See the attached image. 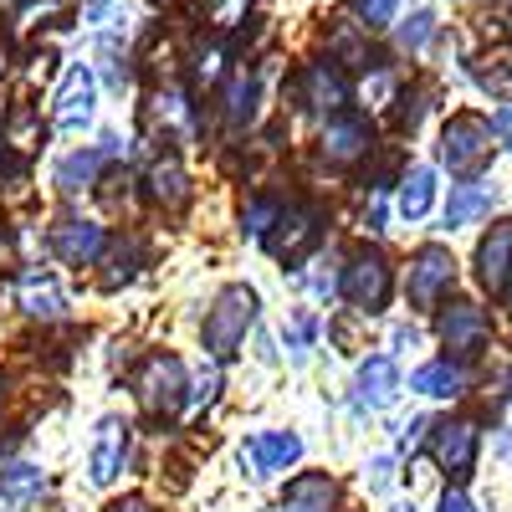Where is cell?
Instances as JSON below:
<instances>
[{
	"label": "cell",
	"mask_w": 512,
	"mask_h": 512,
	"mask_svg": "<svg viewBox=\"0 0 512 512\" xmlns=\"http://www.w3.org/2000/svg\"><path fill=\"white\" fill-rule=\"evenodd\" d=\"M492 205H497V185H487V180H466V185H456V190H451L446 226H451V231L477 226V221H487V216H492Z\"/></svg>",
	"instance_id": "2e32d148"
},
{
	"label": "cell",
	"mask_w": 512,
	"mask_h": 512,
	"mask_svg": "<svg viewBox=\"0 0 512 512\" xmlns=\"http://www.w3.org/2000/svg\"><path fill=\"white\" fill-rule=\"evenodd\" d=\"M400 512H415V507H400Z\"/></svg>",
	"instance_id": "ab89813d"
},
{
	"label": "cell",
	"mask_w": 512,
	"mask_h": 512,
	"mask_svg": "<svg viewBox=\"0 0 512 512\" xmlns=\"http://www.w3.org/2000/svg\"><path fill=\"white\" fill-rule=\"evenodd\" d=\"M364 31H369L364 21H344V26L328 36V47L344 57V62H354V67H369V41H364Z\"/></svg>",
	"instance_id": "4316f807"
},
{
	"label": "cell",
	"mask_w": 512,
	"mask_h": 512,
	"mask_svg": "<svg viewBox=\"0 0 512 512\" xmlns=\"http://www.w3.org/2000/svg\"><path fill=\"white\" fill-rule=\"evenodd\" d=\"M93 98H98V77H93V67H67V77H62V88H57V108H52V123L57 128H82L93 118Z\"/></svg>",
	"instance_id": "9c48e42d"
},
{
	"label": "cell",
	"mask_w": 512,
	"mask_h": 512,
	"mask_svg": "<svg viewBox=\"0 0 512 512\" xmlns=\"http://www.w3.org/2000/svg\"><path fill=\"white\" fill-rule=\"evenodd\" d=\"M154 118H159V123H169V128H180V134H190V128H195L185 93H159V98H154Z\"/></svg>",
	"instance_id": "f1b7e54d"
},
{
	"label": "cell",
	"mask_w": 512,
	"mask_h": 512,
	"mask_svg": "<svg viewBox=\"0 0 512 512\" xmlns=\"http://www.w3.org/2000/svg\"><path fill=\"white\" fill-rule=\"evenodd\" d=\"M108 154H113V149H77V154H67V159L57 164V190H67V195L93 190L98 175H103V164H108Z\"/></svg>",
	"instance_id": "d6986e66"
},
{
	"label": "cell",
	"mask_w": 512,
	"mask_h": 512,
	"mask_svg": "<svg viewBox=\"0 0 512 512\" xmlns=\"http://www.w3.org/2000/svg\"><path fill=\"white\" fill-rule=\"evenodd\" d=\"M123 461H128V425L118 415L98 420V431H93V451H88V477L98 487H108L118 472H123Z\"/></svg>",
	"instance_id": "30bf717a"
},
{
	"label": "cell",
	"mask_w": 512,
	"mask_h": 512,
	"mask_svg": "<svg viewBox=\"0 0 512 512\" xmlns=\"http://www.w3.org/2000/svg\"><path fill=\"white\" fill-rule=\"evenodd\" d=\"M103 241L108 236H103L98 221H62V226H52V251H57V262H67V267H93Z\"/></svg>",
	"instance_id": "7c38bea8"
},
{
	"label": "cell",
	"mask_w": 512,
	"mask_h": 512,
	"mask_svg": "<svg viewBox=\"0 0 512 512\" xmlns=\"http://www.w3.org/2000/svg\"><path fill=\"white\" fill-rule=\"evenodd\" d=\"M472 77L482 82V93H492L497 103H512V52L497 47V52H482L472 62Z\"/></svg>",
	"instance_id": "44dd1931"
},
{
	"label": "cell",
	"mask_w": 512,
	"mask_h": 512,
	"mask_svg": "<svg viewBox=\"0 0 512 512\" xmlns=\"http://www.w3.org/2000/svg\"><path fill=\"white\" fill-rule=\"evenodd\" d=\"M390 287H395V277H390V262H384L379 251H359L344 272V297L359 313H379L390 303Z\"/></svg>",
	"instance_id": "3957f363"
},
{
	"label": "cell",
	"mask_w": 512,
	"mask_h": 512,
	"mask_svg": "<svg viewBox=\"0 0 512 512\" xmlns=\"http://www.w3.org/2000/svg\"><path fill=\"white\" fill-rule=\"evenodd\" d=\"M241 221H246L251 236H267V221H277V205H272V200H251Z\"/></svg>",
	"instance_id": "d6a6232c"
},
{
	"label": "cell",
	"mask_w": 512,
	"mask_h": 512,
	"mask_svg": "<svg viewBox=\"0 0 512 512\" xmlns=\"http://www.w3.org/2000/svg\"><path fill=\"white\" fill-rule=\"evenodd\" d=\"M425 103H431V88H405L400 93V108H395V123L400 128H415L420 113H425Z\"/></svg>",
	"instance_id": "4dcf8cb0"
},
{
	"label": "cell",
	"mask_w": 512,
	"mask_h": 512,
	"mask_svg": "<svg viewBox=\"0 0 512 512\" xmlns=\"http://www.w3.org/2000/svg\"><path fill=\"white\" fill-rule=\"evenodd\" d=\"M297 456H303V441H297L292 431H262V436H251L246 451H241V461H251V477H277Z\"/></svg>",
	"instance_id": "8fae6325"
},
{
	"label": "cell",
	"mask_w": 512,
	"mask_h": 512,
	"mask_svg": "<svg viewBox=\"0 0 512 512\" xmlns=\"http://www.w3.org/2000/svg\"><path fill=\"white\" fill-rule=\"evenodd\" d=\"M441 159L451 164V175H477L492 159V123L482 113H456L441 128Z\"/></svg>",
	"instance_id": "7a4b0ae2"
},
{
	"label": "cell",
	"mask_w": 512,
	"mask_h": 512,
	"mask_svg": "<svg viewBox=\"0 0 512 512\" xmlns=\"http://www.w3.org/2000/svg\"><path fill=\"white\" fill-rule=\"evenodd\" d=\"M502 292H507V313H512V277H507V287H502Z\"/></svg>",
	"instance_id": "f35d334b"
},
{
	"label": "cell",
	"mask_w": 512,
	"mask_h": 512,
	"mask_svg": "<svg viewBox=\"0 0 512 512\" xmlns=\"http://www.w3.org/2000/svg\"><path fill=\"white\" fill-rule=\"evenodd\" d=\"M441 512H477V502L466 497L461 487H446V492H441Z\"/></svg>",
	"instance_id": "e575fe53"
},
{
	"label": "cell",
	"mask_w": 512,
	"mask_h": 512,
	"mask_svg": "<svg viewBox=\"0 0 512 512\" xmlns=\"http://www.w3.org/2000/svg\"><path fill=\"white\" fill-rule=\"evenodd\" d=\"M354 6H359V21L374 31V26H390V21H395L400 0H354Z\"/></svg>",
	"instance_id": "1f68e13d"
},
{
	"label": "cell",
	"mask_w": 512,
	"mask_h": 512,
	"mask_svg": "<svg viewBox=\"0 0 512 512\" xmlns=\"http://www.w3.org/2000/svg\"><path fill=\"white\" fill-rule=\"evenodd\" d=\"M303 103L318 108V113H338V108L349 103V77L338 72L333 62H313L303 72Z\"/></svg>",
	"instance_id": "9a60e30c"
},
{
	"label": "cell",
	"mask_w": 512,
	"mask_h": 512,
	"mask_svg": "<svg viewBox=\"0 0 512 512\" xmlns=\"http://www.w3.org/2000/svg\"><path fill=\"white\" fill-rule=\"evenodd\" d=\"M431 200H436V175L425 164H410L405 180H400V216L405 221H420L425 210H431Z\"/></svg>",
	"instance_id": "7402d4cb"
},
{
	"label": "cell",
	"mask_w": 512,
	"mask_h": 512,
	"mask_svg": "<svg viewBox=\"0 0 512 512\" xmlns=\"http://www.w3.org/2000/svg\"><path fill=\"white\" fill-rule=\"evenodd\" d=\"M108 512H149V502H139V497H128V502H113Z\"/></svg>",
	"instance_id": "8d00e7d4"
},
{
	"label": "cell",
	"mask_w": 512,
	"mask_h": 512,
	"mask_svg": "<svg viewBox=\"0 0 512 512\" xmlns=\"http://www.w3.org/2000/svg\"><path fill=\"white\" fill-rule=\"evenodd\" d=\"M41 492H47L41 466H6V472H0V502L6 507H31Z\"/></svg>",
	"instance_id": "603a6c76"
},
{
	"label": "cell",
	"mask_w": 512,
	"mask_h": 512,
	"mask_svg": "<svg viewBox=\"0 0 512 512\" xmlns=\"http://www.w3.org/2000/svg\"><path fill=\"white\" fill-rule=\"evenodd\" d=\"M139 400L149 415H175L180 400H185V369L180 359H169V354H154L139 374Z\"/></svg>",
	"instance_id": "8992f818"
},
{
	"label": "cell",
	"mask_w": 512,
	"mask_h": 512,
	"mask_svg": "<svg viewBox=\"0 0 512 512\" xmlns=\"http://www.w3.org/2000/svg\"><path fill=\"white\" fill-rule=\"evenodd\" d=\"M277 226H282V231L267 236V251L277 256V262H297V256L318 241L323 216H318L313 205H292V210H277Z\"/></svg>",
	"instance_id": "52a82bcc"
},
{
	"label": "cell",
	"mask_w": 512,
	"mask_h": 512,
	"mask_svg": "<svg viewBox=\"0 0 512 512\" xmlns=\"http://www.w3.org/2000/svg\"><path fill=\"white\" fill-rule=\"evenodd\" d=\"M221 67H226V41L210 36L205 47H195V82H200V88H210V82L221 77Z\"/></svg>",
	"instance_id": "83f0119b"
},
{
	"label": "cell",
	"mask_w": 512,
	"mask_h": 512,
	"mask_svg": "<svg viewBox=\"0 0 512 512\" xmlns=\"http://www.w3.org/2000/svg\"><path fill=\"white\" fill-rule=\"evenodd\" d=\"M333 497H338V487L328 482V472H318V477H297V482L287 487V502H297V507H318V512H328Z\"/></svg>",
	"instance_id": "484cf974"
},
{
	"label": "cell",
	"mask_w": 512,
	"mask_h": 512,
	"mask_svg": "<svg viewBox=\"0 0 512 512\" xmlns=\"http://www.w3.org/2000/svg\"><path fill=\"white\" fill-rule=\"evenodd\" d=\"M487 123H492V134L502 139V149H512V108H497Z\"/></svg>",
	"instance_id": "d590c367"
},
{
	"label": "cell",
	"mask_w": 512,
	"mask_h": 512,
	"mask_svg": "<svg viewBox=\"0 0 512 512\" xmlns=\"http://www.w3.org/2000/svg\"><path fill=\"white\" fill-rule=\"evenodd\" d=\"M431 36H436V16H431V11H415V16L400 26V36H395V41H400V52H420Z\"/></svg>",
	"instance_id": "f546056e"
},
{
	"label": "cell",
	"mask_w": 512,
	"mask_h": 512,
	"mask_svg": "<svg viewBox=\"0 0 512 512\" xmlns=\"http://www.w3.org/2000/svg\"><path fill=\"white\" fill-rule=\"evenodd\" d=\"M512 277V221H497L482 241H477V282L487 292H502Z\"/></svg>",
	"instance_id": "4fadbf2b"
},
{
	"label": "cell",
	"mask_w": 512,
	"mask_h": 512,
	"mask_svg": "<svg viewBox=\"0 0 512 512\" xmlns=\"http://www.w3.org/2000/svg\"><path fill=\"white\" fill-rule=\"evenodd\" d=\"M395 395H400V369H395V359H390V354L364 359L359 374H354V405L374 415V410H390Z\"/></svg>",
	"instance_id": "ba28073f"
},
{
	"label": "cell",
	"mask_w": 512,
	"mask_h": 512,
	"mask_svg": "<svg viewBox=\"0 0 512 512\" xmlns=\"http://www.w3.org/2000/svg\"><path fill=\"white\" fill-rule=\"evenodd\" d=\"M149 195H154L159 205H180V200L190 195V185H185V164H180V159H159V164L149 169Z\"/></svg>",
	"instance_id": "d4e9b609"
},
{
	"label": "cell",
	"mask_w": 512,
	"mask_h": 512,
	"mask_svg": "<svg viewBox=\"0 0 512 512\" xmlns=\"http://www.w3.org/2000/svg\"><path fill=\"white\" fill-rule=\"evenodd\" d=\"M323 154H328L333 164L364 159V154H369V123H364V118H333V123L323 128Z\"/></svg>",
	"instance_id": "e0dca14e"
},
{
	"label": "cell",
	"mask_w": 512,
	"mask_h": 512,
	"mask_svg": "<svg viewBox=\"0 0 512 512\" xmlns=\"http://www.w3.org/2000/svg\"><path fill=\"white\" fill-rule=\"evenodd\" d=\"M410 390L415 395H431V400H456L466 390V369L456 359H436V364H425L410 374Z\"/></svg>",
	"instance_id": "ac0fdd59"
},
{
	"label": "cell",
	"mask_w": 512,
	"mask_h": 512,
	"mask_svg": "<svg viewBox=\"0 0 512 512\" xmlns=\"http://www.w3.org/2000/svg\"><path fill=\"white\" fill-rule=\"evenodd\" d=\"M436 328H441V344L456 354H477L487 344V313L477 303H451Z\"/></svg>",
	"instance_id": "5bb4252c"
},
{
	"label": "cell",
	"mask_w": 512,
	"mask_h": 512,
	"mask_svg": "<svg viewBox=\"0 0 512 512\" xmlns=\"http://www.w3.org/2000/svg\"><path fill=\"white\" fill-rule=\"evenodd\" d=\"M256 323V292L251 287H226L216 297V308L205 313V349L210 359H231L241 349L246 328Z\"/></svg>",
	"instance_id": "6da1fadb"
},
{
	"label": "cell",
	"mask_w": 512,
	"mask_h": 512,
	"mask_svg": "<svg viewBox=\"0 0 512 512\" xmlns=\"http://www.w3.org/2000/svg\"><path fill=\"white\" fill-rule=\"evenodd\" d=\"M21 308H26L31 318H62V308H67V297H62L57 277H41V272H26V277H21Z\"/></svg>",
	"instance_id": "ffe728a7"
},
{
	"label": "cell",
	"mask_w": 512,
	"mask_h": 512,
	"mask_svg": "<svg viewBox=\"0 0 512 512\" xmlns=\"http://www.w3.org/2000/svg\"><path fill=\"white\" fill-rule=\"evenodd\" d=\"M282 512H318V507H297V502H287V507H282Z\"/></svg>",
	"instance_id": "74e56055"
},
{
	"label": "cell",
	"mask_w": 512,
	"mask_h": 512,
	"mask_svg": "<svg viewBox=\"0 0 512 512\" xmlns=\"http://www.w3.org/2000/svg\"><path fill=\"white\" fill-rule=\"evenodd\" d=\"M256 98H262V82H256L251 72L231 77V88H226V123L231 128H246L256 118Z\"/></svg>",
	"instance_id": "cb8c5ba5"
},
{
	"label": "cell",
	"mask_w": 512,
	"mask_h": 512,
	"mask_svg": "<svg viewBox=\"0 0 512 512\" xmlns=\"http://www.w3.org/2000/svg\"><path fill=\"white\" fill-rule=\"evenodd\" d=\"M451 287H456V256L446 246H420L410 262V303L436 308Z\"/></svg>",
	"instance_id": "277c9868"
},
{
	"label": "cell",
	"mask_w": 512,
	"mask_h": 512,
	"mask_svg": "<svg viewBox=\"0 0 512 512\" xmlns=\"http://www.w3.org/2000/svg\"><path fill=\"white\" fill-rule=\"evenodd\" d=\"M477 441H482V431L472 420H441L431 431V456H436L441 472H451L461 482V477H472V466H477Z\"/></svg>",
	"instance_id": "5b68a950"
},
{
	"label": "cell",
	"mask_w": 512,
	"mask_h": 512,
	"mask_svg": "<svg viewBox=\"0 0 512 512\" xmlns=\"http://www.w3.org/2000/svg\"><path fill=\"white\" fill-rule=\"evenodd\" d=\"M205 11L216 26H236V21H246V0H205Z\"/></svg>",
	"instance_id": "836d02e7"
}]
</instances>
